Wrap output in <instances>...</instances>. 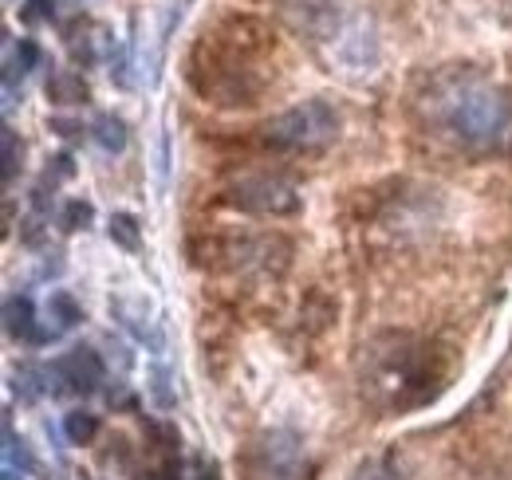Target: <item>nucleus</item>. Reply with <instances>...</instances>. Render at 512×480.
<instances>
[{
	"mask_svg": "<svg viewBox=\"0 0 512 480\" xmlns=\"http://www.w3.org/2000/svg\"><path fill=\"white\" fill-rule=\"evenodd\" d=\"M225 201L249 217H296L304 209V197L296 193V185L272 174H249V178L233 181Z\"/></svg>",
	"mask_w": 512,
	"mask_h": 480,
	"instance_id": "5",
	"label": "nucleus"
},
{
	"mask_svg": "<svg viewBox=\"0 0 512 480\" xmlns=\"http://www.w3.org/2000/svg\"><path fill=\"white\" fill-rule=\"evenodd\" d=\"M339 134V115L323 99H304L264 126V142L276 150H323Z\"/></svg>",
	"mask_w": 512,
	"mask_h": 480,
	"instance_id": "3",
	"label": "nucleus"
},
{
	"mask_svg": "<svg viewBox=\"0 0 512 480\" xmlns=\"http://www.w3.org/2000/svg\"><path fill=\"white\" fill-rule=\"evenodd\" d=\"M40 60H44V52H40V44H36V40H20V44L12 48V63L20 67V75H24V71H32V67H40Z\"/></svg>",
	"mask_w": 512,
	"mask_h": 480,
	"instance_id": "19",
	"label": "nucleus"
},
{
	"mask_svg": "<svg viewBox=\"0 0 512 480\" xmlns=\"http://www.w3.org/2000/svg\"><path fill=\"white\" fill-rule=\"evenodd\" d=\"M355 480H406V469H402L398 457L383 453V457H371L367 465H359Z\"/></svg>",
	"mask_w": 512,
	"mask_h": 480,
	"instance_id": "12",
	"label": "nucleus"
},
{
	"mask_svg": "<svg viewBox=\"0 0 512 480\" xmlns=\"http://www.w3.org/2000/svg\"><path fill=\"white\" fill-rule=\"evenodd\" d=\"M48 315L56 319V331H71V327H79V319H83L79 303L71 300L67 292H52V300H48Z\"/></svg>",
	"mask_w": 512,
	"mask_h": 480,
	"instance_id": "14",
	"label": "nucleus"
},
{
	"mask_svg": "<svg viewBox=\"0 0 512 480\" xmlns=\"http://www.w3.org/2000/svg\"><path fill=\"white\" fill-rule=\"evenodd\" d=\"M4 480H20V477H16V469H12V465H4Z\"/></svg>",
	"mask_w": 512,
	"mask_h": 480,
	"instance_id": "23",
	"label": "nucleus"
},
{
	"mask_svg": "<svg viewBox=\"0 0 512 480\" xmlns=\"http://www.w3.org/2000/svg\"><path fill=\"white\" fill-rule=\"evenodd\" d=\"M249 480H308L304 441L292 429H268L253 441Z\"/></svg>",
	"mask_w": 512,
	"mask_h": 480,
	"instance_id": "4",
	"label": "nucleus"
},
{
	"mask_svg": "<svg viewBox=\"0 0 512 480\" xmlns=\"http://www.w3.org/2000/svg\"><path fill=\"white\" fill-rule=\"evenodd\" d=\"M91 217H95L91 201L75 197V201H67V205H64V217H60V225H64V233H79V229H87V225H91Z\"/></svg>",
	"mask_w": 512,
	"mask_h": 480,
	"instance_id": "17",
	"label": "nucleus"
},
{
	"mask_svg": "<svg viewBox=\"0 0 512 480\" xmlns=\"http://www.w3.org/2000/svg\"><path fill=\"white\" fill-rule=\"evenodd\" d=\"M52 130H56L60 138H79L87 126H79V122H67V119H52Z\"/></svg>",
	"mask_w": 512,
	"mask_h": 480,
	"instance_id": "22",
	"label": "nucleus"
},
{
	"mask_svg": "<svg viewBox=\"0 0 512 480\" xmlns=\"http://www.w3.org/2000/svg\"><path fill=\"white\" fill-rule=\"evenodd\" d=\"M75 174V166H71V158L60 154V158H52V166H48V181H60V178H71Z\"/></svg>",
	"mask_w": 512,
	"mask_h": 480,
	"instance_id": "21",
	"label": "nucleus"
},
{
	"mask_svg": "<svg viewBox=\"0 0 512 480\" xmlns=\"http://www.w3.org/2000/svg\"><path fill=\"white\" fill-rule=\"evenodd\" d=\"M111 240H115L119 248H127V252H138V248H142L138 221H134L130 213H115V217H111Z\"/></svg>",
	"mask_w": 512,
	"mask_h": 480,
	"instance_id": "15",
	"label": "nucleus"
},
{
	"mask_svg": "<svg viewBox=\"0 0 512 480\" xmlns=\"http://www.w3.org/2000/svg\"><path fill=\"white\" fill-rule=\"evenodd\" d=\"M56 20V0H24L20 4V24L36 28V24H52Z\"/></svg>",
	"mask_w": 512,
	"mask_h": 480,
	"instance_id": "18",
	"label": "nucleus"
},
{
	"mask_svg": "<svg viewBox=\"0 0 512 480\" xmlns=\"http://www.w3.org/2000/svg\"><path fill=\"white\" fill-rule=\"evenodd\" d=\"M64 433L71 445H87V441L99 433V418L87 414V410H71V414L64 418Z\"/></svg>",
	"mask_w": 512,
	"mask_h": 480,
	"instance_id": "13",
	"label": "nucleus"
},
{
	"mask_svg": "<svg viewBox=\"0 0 512 480\" xmlns=\"http://www.w3.org/2000/svg\"><path fill=\"white\" fill-rule=\"evenodd\" d=\"M4 331H8V339H24V343H52L56 339V331L36 327V303L28 296L4 300Z\"/></svg>",
	"mask_w": 512,
	"mask_h": 480,
	"instance_id": "9",
	"label": "nucleus"
},
{
	"mask_svg": "<svg viewBox=\"0 0 512 480\" xmlns=\"http://www.w3.org/2000/svg\"><path fill=\"white\" fill-rule=\"evenodd\" d=\"M111 79H115L119 87H130V48H119V52L111 56Z\"/></svg>",
	"mask_w": 512,
	"mask_h": 480,
	"instance_id": "20",
	"label": "nucleus"
},
{
	"mask_svg": "<svg viewBox=\"0 0 512 480\" xmlns=\"http://www.w3.org/2000/svg\"><path fill=\"white\" fill-rule=\"evenodd\" d=\"M52 374L64 382V390H71V394H95L103 386V378H107V366L99 359V351L71 347L67 355L52 362Z\"/></svg>",
	"mask_w": 512,
	"mask_h": 480,
	"instance_id": "8",
	"label": "nucleus"
},
{
	"mask_svg": "<svg viewBox=\"0 0 512 480\" xmlns=\"http://www.w3.org/2000/svg\"><path fill=\"white\" fill-rule=\"evenodd\" d=\"M434 366L430 351L410 343V339H390V351H375V374H371V390L383 398L386 406H418L434 398Z\"/></svg>",
	"mask_w": 512,
	"mask_h": 480,
	"instance_id": "2",
	"label": "nucleus"
},
{
	"mask_svg": "<svg viewBox=\"0 0 512 480\" xmlns=\"http://www.w3.org/2000/svg\"><path fill=\"white\" fill-rule=\"evenodd\" d=\"M0 142H4V185H12L16 174H20V158H24V142L16 138V130L12 126H4V134H0Z\"/></svg>",
	"mask_w": 512,
	"mask_h": 480,
	"instance_id": "16",
	"label": "nucleus"
},
{
	"mask_svg": "<svg viewBox=\"0 0 512 480\" xmlns=\"http://www.w3.org/2000/svg\"><path fill=\"white\" fill-rule=\"evenodd\" d=\"M48 99L52 103H60V107H83L87 99H91V87H87V79L79 75V71H52V79H48Z\"/></svg>",
	"mask_w": 512,
	"mask_h": 480,
	"instance_id": "10",
	"label": "nucleus"
},
{
	"mask_svg": "<svg viewBox=\"0 0 512 480\" xmlns=\"http://www.w3.org/2000/svg\"><path fill=\"white\" fill-rule=\"evenodd\" d=\"M91 138L99 142V150L123 154V146H127V126H123L119 115H99V119L91 122Z\"/></svg>",
	"mask_w": 512,
	"mask_h": 480,
	"instance_id": "11",
	"label": "nucleus"
},
{
	"mask_svg": "<svg viewBox=\"0 0 512 480\" xmlns=\"http://www.w3.org/2000/svg\"><path fill=\"white\" fill-rule=\"evenodd\" d=\"M422 119L434 134L473 154L512 150V91L473 67H449L422 91Z\"/></svg>",
	"mask_w": 512,
	"mask_h": 480,
	"instance_id": "1",
	"label": "nucleus"
},
{
	"mask_svg": "<svg viewBox=\"0 0 512 480\" xmlns=\"http://www.w3.org/2000/svg\"><path fill=\"white\" fill-rule=\"evenodd\" d=\"M331 60L339 63L343 71L351 75H363V71H375L379 63V40H375V28L363 20V16H351L347 32L335 40L331 48Z\"/></svg>",
	"mask_w": 512,
	"mask_h": 480,
	"instance_id": "7",
	"label": "nucleus"
},
{
	"mask_svg": "<svg viewBox=\"0 0 512 480\" xmlns=\"http://www.w3.org/2000/svg\"><path fill=\"white\" fill-rule=\"evenodd\" d=\"M280 16L288 20L292 32H300L312 44H327V48H335V40L351 24L343 0H280Z\"/></svg>",
	"mask_w": 512,
	"mask_h": 480,
	"instance_id": "6",
	"label": "nucleus"
}]
</instances>
